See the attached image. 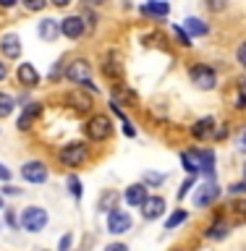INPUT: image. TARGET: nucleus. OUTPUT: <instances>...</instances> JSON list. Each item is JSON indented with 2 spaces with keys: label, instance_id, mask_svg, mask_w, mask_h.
<instances>
[{
  "label": "nucleus",
  "instance_id": "1",
  "mask_svg": "<svg viewBox=\"0 0 246 251\" xmlns=\"http://www.w3.org/2000/svg\"><path fill=\"white\" fill-rule=\"evenodd\" d=\"M189 76H191V84L199 86V89H215L218 86V74H215L212 66H207V63H196V66H191Z\"/></svg>",
  "mask_w": 246,
  "mask_h": 251
},
{
  "label": "nucleus",
  "instance_id": "2",
  "mask_svg": "<svg viewBox=\"0 0 246 251\" xmlns=\"http://www.w3.org/2000/svg\"><path fill=\"white\" fill-rule=\"evenodd\" d=\"M21 225H24V230H29V233H39L47 225V209H42V207H27V209H24V215H21Z\"/></svg>",
  "mask_w": 246,
  "mask_h": 251
},
{
  "label": "nucleus",
  "instance_id": "3",
  "mask_svg": "<svg viewBox=\"0 0 246 251\" xmlns=\"http://www.w3.org/2000/svg\"><path fill=\"white\" fill-rule=\"evenodd\" d=\"M86 157H89V152H86L84 144H66L58 152V160H60V165H66V168H79Z\"/></svg>",
  "mask_w": 246,
  "mask_h": 251
},
{
  "label": "nucleus",
  "instance_id": "4",
  "mask_svg": "<svg viewBox=\"0 0 246 251\" xmlns=\"http://www.w3.org/2000/svg\"><path fill=\"white\" fill-rule=\"evenodd\" d=\"M113 133V126H110V118L108 115H92L89 123H86V136L92 141H102Z\"/></svg>",
  "mask_w": 246,
  "mask_h": 251
},
{
  "label": "nucleus",
  "instance_id": "5",
  "mask_svg": "<svg viewBox=\"0 0 246 251\" xmlns=\"http://www.w3.org/2000/svg\"><path fill=\"white\" fill-rule=\"evenodd\" d=\"M131 230V215L126 209H110L108 215V233L113 235H121V233H129Z\"/></svg>",
  "mask_w": 246,
  "mask_h": 251
},
{
  "label": "nucleus",
  "instance_id": "6",
  "mask_svg": "<svg viewBox=\"0 0 246 251\" xmlns=\"http://www.w3.org/2000/svg\"><path fill=\"white\" fill-rule=\"evenodd\" d=\"M21 176H24V180H29V183H45L47 180V165L39 162V160H29L21 168Z\"/></svg>",
  "mask_w": 246,
  "mask_h": 251
},
{
  "label": "nucleus",
  "instance_id": "7",
  "mask_svg": "<svg viewBox=\"0 0 246 251\" xmlns=\"http://www.w3.org/2000/svg\"><path fill=\"white\" fill-rule=\"evenodd\" d=\"M165 209H168V204H165L163 196H147L144 204H141V217L144 220H157L165 215Z\"/></svg>",
  "mask_w": 246,
  "mask_h": 251
},
{
  "label": "nucleus",
  "instance_id": "8",
  "mask_svg": "<svg viewBox=\"0 0 246 251\" xmlns=\"http://www.w3.org/2000/svg\"><path fill=\"white\" fill-rule=\"evenodd\" d=\"M89 74H92V66L86 60H74V63H68V68H66V78L74 84L89 81Z\"/></svg>",
  "mask_w": 246,
  "mask_h": 251
},
{
  "label": "nucleus",
  "instance_id": "9",
  "mask_svg": "<svg viewBox=\"0 0 246 251\" xmlns=\"http://www.w3.org/2000/svg\"><path fill=\"white\" fill-rule=\"evenodd\" d=\"M86 31V24L82 16H68V19L60 21V34H66L68 39H79Z\"/></svg>",
  "mask_w": 246,
  "mask_h": 251
},
{
  "label": "nucleus",
  "instance_id": "10",
  "mask_svg": "<svg viewBox=\"0 0 246 251\" xmlns=\"http://www.w3.org/2000/svg\"><path fill=\"white\" fill-rule=\"evenodd\" d=\"M16 78H19V84H24L27 89L39 86V71L31 66V63H19V68H16Z\"/></svg>",
  "mask_w": 246,
  "mask_h": 251
},
{
  "label": "nucleus",
  "instance_id": "11",
  "mask_svg": "<svg viewBox=\"0 0 246 251\" xmlns=\"http://www.w3.org/2000/svg\"><path fill=\"white\" fill-rule=\"evenodd\" d=\"M218 196H220V188H218V183H215V180H207V183H204V186L199 188V191H196V196H194V204H196L199 209H202V207H210V204L215 201Z\"/></svg>",
  "mask_w": 246,
  "mask_h": 251
},
{
  "label": "nucleus",
  "instance_id": "12",
  "mask_svg": "<svg viewBox=\"0 0 246 251\" xmlns=\"http://www.w3.org/2000/svg\"><path fill=\"white\" fill-rule=\"evenodd\" d=\"M39 113H42V105H39V102H29V105L21 110L19 123H16V126H19V131H29L31 123H34L37 118H39Z\"/></svg>",
  "mask_w": 246,
  "mask_h": 251
},
{
  "label": "nucleus",
  "instance_id": "13",
  "mask_svg": "<svg viewBox=\"0 0 246 251\" xmlns=\"http://www.w3.org/2000/svg\"><path fill=\"white\" fill-rule=\"evenodd\" d=\"M37 31H39V39H42V42H55V39L60 37V21L42 19L39 26H37Z\"/></svg>",
  "mask_w": 246,
  "mask_h": 251
},
{
  "label": "nucleus",
  "instance_id": "14",
  "mask_svg": "<svg viewBox=\"0 0 246 251\" xmlns=\"http://www.w3.org/2000/svg\"><path fill=\"white\" fill-rule=\"evenodd\" d=\"M0 50H3L5 58L16 60L21 55V37L19 34H3V39H0Z\"/></svg>",
  "mask_w": 246,
  "mask_h": 251
},
{
  "label": "nucleus",
  "instance_id": "15",
  "mask_svg": "<svg viewBox=\"0 0 246 251\" xmlns=\"http://www.w3.org/2000/svg\"><path fill=\"white\" fill-rule=\"evenodd\" d=\"M123 199L129 207H141L147 199V186L144 183H131L129 188H126V194H123Z\"/></svg>",
  "mask_w": 246,
  "mask_h": 251
},
{
  "label": "nucleus",
  "instance_id": "16",
  "mask_svg": "<svg viewBox=\"0 0 246 251\" xmlns=\"http://www.w3.org/2000/svg\"><path fill=\"white\" fill-rule=\"evenodd\" d=\"M191 136L194 139H199V141H204V139H210V136H215V121L207 115V118H199L194 126H191Z\"/></svg>",
  "mask_w": 246,
  "mask_h": 251
},
{
  "label": "nucleus",
  "instance_id": "17",
  "mask_svg": "<svg viewBox=\"0 0 246 251\" xmlns=\"http://www.w3.org/2000/svg\"><path fill=\"white\" fill-rule=\"evenodd\" d=\"M66 102L76 110V113H89V110H92V100L86 97V94H82V92H68Z\"/></svg>",
  "mask_w": 246,
  "mask_h": 251
},
{
  "label": "nucleus",
  "instance_id": "18",
  "mask_svg": "<svg viewBox=\"0 0 246 251\" xmlns=\"http://www.w3.org/2000/svg\"><path fill=\"white\" fill-rule=\"evenodd\" d=\"M184 31L189 37H204L210 31V26L202 19H196V16H189V19L184 21Z\"/></svg>",
  "mask_w": 246,
  "mask_h": 251
},
{
  "label": "nucleus",
  "instance_id": "19",
  "mask_svg": "<svg viewBox=\"0 0 246 251\" xmlns=\"http://www.w3.org/2000/svg\"><path fill=\"white\" fill-rule=\"evenodd\" d=\"M181 165H184V170L189 173V178H194L196 173L202 170V162H199V154L196 152H184L181 154Z\"/></svg>",
  "mask_w": 246,
  "mask_h": 251
},
{
  "label": "nucleus",
  "instance_id": "20",
  "mask_svg": "<svg viewBox=\"0 0 246 251\" xmlns=\"http://www.w3.org/2000/svg\"><path fill=\"white\" fill-rule=\"evenodd\" d=\"M199 154V162H202V170H204V176H207L210 180H212V168H215V152L212 149H202V152H196Z\"/></svg>",
  "mask_w": 246,
  "mask_h": 251
},
{
  "label": "nucleus",
  "instance_id": "21",
  "mask_svg": "<svg viewBox=\"0 0 246 251\" xmlns=\"http://www.w3.org/2000/svg\"><path fill=\"white\" fill-rule=\"evenodd\" d=\"M102 74L110 76V78H121V76H123V66L113 58V55H110V58L102 63Z\"/></svg>",
  "mask_w": 246,
  "mask_h": 251
},
{
  "label": "nucleus",
  "instance_id": "22",
  "mask_svg": "<svg viewBox=\"0 0 246 251\" xmlns=\"http://www.w3.org/2000/svg\"><path fill=\"white\" fill-rule=\"evenodd\" d=\"M204 235H207V238H212V241L225 238V235H228V223H225V220H218L215 225H210L207 230H204Z\"/></svg>",
  "mask_w": 246,
  "mask_h": 251
},
{
  "label": "nucleus",
  "instance_id": "23",
  "mask_svg": "<svg viewBox=\"0 0 246 251\" xmlns=\"http://www.w3.org/2000/svg\"><path fill=\"white\" fill-rule=\"evenodd\" d=\"M141 13L144 16H168L170 13V5L168 3H147V5H141Z\"/></svg>",
  "mask_w": 246,
  "mask_h": 251
},
{
  "label": "nucleus",
  "instance_id": "24",
  "mask_svg": "<svg viewBox=\"0 0 246 251\" xmlns=\"http://www.w3.org/2000/svg\"><path fill=\"white\" fill-rule=\"evenodd\" d=\"M165 180H168V173H152V170L144 173V186L147 188H157V186H163Z\"/></svg>",
  "mask_w": 246,
  "mask_h": 251
},
{
  "label": "nucleus",
  "instance_id": "25",
  "mask_svg": "<svg viewBox=\"0 0 246 251\" xmlns=\"http://www.w3.org/2000/svg\"><path fill=\"white\" fill-rule=\"evenodd\" d=\"M13 107H16V102L11 94H5V92H0V118H8L13 113Z\"/></svg>",
  "mask_w": 246,
  "mask_h": 251
},
{
  "label": "nucleus",
  "instance_id": "26",
  "mask_svg": "<svg viewBox=\"0 0 246 251\" xmlns=\"http://www.w3.org/2000/svg\"><path fill=\"white\" fill-rule=\"evenodd\" d=\"M186 209H176V212H173V215L168 217V223H165V230H173V227H178L181 223H186Z\"/></svg>",
  "mask_w": 246,
  "mask_h": 251
},
{
  "label": "nucleus",
  "instance_id": "27",
  "mask_svg": "<svg viewBox=\"0 0 246 251\" xmlns=\"http://www.w3.org/2000/svg\"><path fill=\"white\" fill-rule=\"evenodd\" d=\"M68 191H71V196H74V199H82V180H79L76 176H68Z\"/></svg>",
  "mask_w": 246,
  "mask_h": 251
},
{
  "label": "nucleus",
  "instance_id": "28",
  "mask_svg": "<svg viewBox=\"0 0 246 251\" xmlns=\"http://www.w3.org/2000/svg\"><path fill=\"white\" fill-rule=\"evenodd\" d=\"M173 34H176L178 39V45H184V47H191V37L184 31V26H173Z\"/></svg>",
  "mask_w": 246,
  "mask_h": 251
},
{
  "label": "nucleus",
  "instance_id": "29",
  "mask_svg": "<svg viewBox=\"0 0 246 251\" xmlns=\"http://www.w3.org/2000/svg\"><path fill=\"white\" fill-rule=\"evenodd\" d=\"M115 199H118V194H113V191H110V194H105V196L100 199V209H110V204H113Z\"/></svg>",
  "mask_w": 246,
  "mask_h": 251
},
{
  "label": "nucleus",
  "instance_id": "30",
  "mask_svg": "<svg viewBox=\"0 0 246 251\" xmlns=\"http://www.w3.org/2000/svg\"><path fill=\"white\" fill-rule=\"evenodd\" d=\"M236 60H239L241 68H246V42L239 45V50H236Z\"/></svg>",
  "mask_w": 246,
  "mask_h": 251
},
{
  "label": "nucleus",
  "instance_id": "31",
  "mask_svg": "<svg viewBox=\"0 0 246 251\" xmlns=\"http://www.w3.org/2000/svg\"><path fill=\"white\" fill-rule=\"evenodd\" d=\"M228 194H233V196L246 194V180H241V183H233V186H228Z\"/></svg>",
  "mask_w": 246,
  "mask_h": 251
},
{
  "label": "nucleus",
  "instance_id": "32",
  "mask_svg": "<svg viewBox=\"0 0 246 251\" xmlns=\"http://www.w3.org/2000/svg\"><path fill=\"white\" fill-rule=\"evenodd\" d=\"M191 186H194V178H186L184 183H181V191H178V199H184V196L191 191Z\"/></svg>",
  "mask_w": 246,
  "mask_h": 251
},
{
  "label": "nucleus",
  "instance_id": "33",
  "mask_svg": "<svg viewBox=\"0 0 246 251\" xmlns=\"http://www.w3.org/2000/svg\"><path fill=\"white\" fill-rule=\"evenodd\" d=\"M71 241H74V235H71V233H66V235H63V238H60L58 249H60V251H68V249H71Z\"/></svg>",
  "mask_w": 246,
  "mask_h": 251
},
{
  "label": "nucleus",
  "instance_id": "34",
  "mask_svg": "<svg viewBox=\"0 0 246 251\" xmlns=\"http://www.w3.org/2000/svg\"><path fill=\"white\" fill-rule=\"evenodd\" d=\"M24 5H27L29 11H42V8H45V0H27Z\"/></svg>",
  "mask_w": 246,
  "mask_h": 251
},
{
  "label": "nucleus",
  "instance_id": "35",
  "mask_svg": "<svg viewBox=\"0 0 246 251\" xmlns=\"http://www.w3.org/2000/svg\"><path fill=\"white\" fill-rule=\"evenodd\" d=\"M236 107H239V110H246V92H244V89L236 94Z\"/></svg>",
  "mask_w": 246,
  "mask_h": 251
},
{
  "label": "nucleus",
  "instance_id": "36",
  "mask_svg": "<svg viewBox=\"0 0 246 251\" xmlns=\"http://www.w3.org/2000/svg\"><path fill=\"white\" fill-rule=\"evenodd\" d=\"M11 178H13V173L8 170L3 162H0V180H5V183H8V180H11Z\"/></svg>",
  "mask_w": 246,
  "mask_h": 251
},
{
  "label": "nucleus",
  "instance_id": "37",
  "mask_svg": "<svg viewBox=\"0 0 246 251\" xmlns=\"http://www.w3.org/2000/svg\"><path fill=\"white\" fill-rule=\"evenodd\" d=\"M228 136V126H220V128H215V139L220 141V139H225Z\"/></svg>",
  "mask_w": 246,
  "mask_h": 251
},
{
  "label": "nucleus",
  "instance_id": "38",
  "mask_svg": "<svg viewBox=\"0 0 246 251\" xmlns=\"http://www.w3.org/2000/svg\"><path fill=\"white\" fill-rule=\"evenodd\" d=\"M123 131H126V136H137V131H134L131 121H123Z\"/></svg>",
  "mask_w": 246,
  "mask_h": 251
},
{
  "label": "nucleus",
  "instance_id": "39",
  "mask_svg": "<svg viewBox=\"0 0 246 251\" xmlns=\"http://www.w3.org/2000/svg\"><path fill=\"white\" fill-rule=\"evenodd\" d=\"M236 212H239L241 217H246V199H241V201H236Z\"/></svg>",
  "mask_w": 246,
  "mask_h": 251
},
{
  "label": "nucleus",
  "instance_id": "40",
  "mask_svg": "<svg viewBox=\"0 0 246 251\" xmlns=\"http://www.w3.org/2000/svg\"><path fill=\"white\" fill-rule=\"evenodd\" d=\"M105 251H129V249L123 243H110V246H105Z\"/></svg>",
  "mask_w": 246,
  "mask_h": 251
},
{
  "label": "nucleus",
  "instance_id": "41",
  "mask_svg": "<svg viewBox=\"0 0 246 251\" xmlns=\"http://www.w3.org/2000/svg\"><path fill=\"white\" fill-rule=\"evenodd\" d=\"M239 149H241V152H246V128H244L241 139H239Z\"/></svg>",
  "mask_w": 246,
  "mask_h": 251
},
{
  "label": "nucleus",
  "instance_id": "42",
  "mask_svg": "<svg viewBox=\"0 0 246 251\" xmlns=\"http://www.w3.org/2000/svg\"><path fill=\"white\" fill-rule=\"evenodd\" d=\"M8 76V68H5V63L3 60H0V81H3V78Z\"/></svg>",
  "mask_w": 246,
  "mask_h": 251
},
{
  "label": "nucleus",
  "instance_id": "43",
  "mask_svg": "<svg viewBox=\"0 0 246 251\" xmlns=\"http://www.w3.org/2000/svg\"><path fill=\"white\" fill-rule=\"evenodd\" d=\"M3 191H5L8 196H13V194H19V188H13V186H5V188H3Z\"/></svg>",
  "mask_w": 246,
  "mask_h": 251
},
{
  "label": "nucleus",
  "instance_id": "44",
  "mask_svg": "<svg viewBox=\"0 0 246 251\" xmlns=\"http://www.w3.org/2000/svg\"><path fill=\"white\" fill-rule=\"evenodd\" d=\"M210 8H212V11H223L225 3H210Z\"/></svg>",
  "mask_w": 246,
  "mask_h": 251
},
{
  "label": "nucleus",
  "instance_id": "45",
  "mask_svg": "<svg viewBox=\"0 0 246 251\" xmlns=\"http://www.w3.org/2000/svg\"><path fill=\"white\" fill-rule=\"evenodd\" d=\"M244 180H246V162H244Z\"/></svg>",
  "mask_w": 246,
  "mask_h": 251
},
{
  "label": "nucleus",
  "instance_id": "46",
  "mask_svg": "<svg viewBox=\"0 0 246 251\" xmlns=\"http://www.w3.org/2000/svg\"><path fill=\"white\" fill-rule=\"evenodd\" d=\"M0 209H3V196H0Z\"/></svg>",
  "mask_w": 246,
  "mask_h": 251
},
{
  "label": "nucleus",
  "instance_id": "47",
  "mask_svg": "<svg viewBox=\"0 0 246 251\" xmlns=\"http://www.w3.org/2000/svg\"><path fill=\"white\" fill-rule=\"evenodd\" d=\"M244 92H246V78H244Z\"/></svg>",
  "mask_w": 246,
  "mask_h": 251
},
{
  "label": "nucleus",
  "instance_id": "48",
  "mask_svg": "<svg viewBox=\"0 0 246 251\" xmlns=\"http://www.w3.org/2000/svg\"><path fill=\"white\" fill-rule=\"evenodd\" d=\"M173 251H184V249H173Z\"/></svg>",
  "mask_w": 246,
  "mask_h": 251
}]
</instances>
